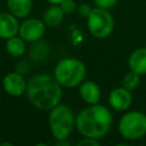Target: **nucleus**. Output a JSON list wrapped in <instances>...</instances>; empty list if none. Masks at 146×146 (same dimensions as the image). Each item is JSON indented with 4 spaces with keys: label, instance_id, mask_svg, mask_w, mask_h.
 I'll list each match as a JSON object with an SVG mask.
<instances>
[{
    "label": "nucleus",
    "instance_id": "f257e3e1",
    "mask_svg": "<svg viewBox=\"0 0 146 146\" xmlns=\"http://www.w3.org/2000/svg\"><path fill=\"white\" fill-rule=\"evenodd\" d=\"M57 80L49 74H35L26 86L25 95L29 102L38 110L50 111L60 103L63 90Z\"/></svg>",
    "mask_w": 146,
    "mask_h": 146
},
{
    "label": "nucleus",
    "instance_id": "f03ea898",
    "mask_svg": "<svg viewBox=\"0 0 146 146\" xmlns=\"http://www.w3.org/2000/svg\"><path fill=\"white\" fill-rule=\"evenodd\" d=\"M112 112L104 105L92 104L75 115V128L82 137L102 139L112 128Z\"/></svg>",
    "mask_w": 146,
    "mask_h": 146
},
{
    "label": "nucleus",
    "instance_id": "7ed1b4c3",
    "mask_svg": "<svg viewBox=\"0 0 146 146\" xmlns=\"http://www.w3.org/2000/svg\"><path fill=\"white\" fill-rule=\"evenodd\" d=\"M87 75V68L82 60L74 57L60 59L54 68V78L64 88H75L80 86Z\"/></svg>",
    "mask_w": 146,
    "mask_h": 146
},
{
    "label": "nucleus",
    "instance_id": "20e7f679",
    "mask_svg": "<svg viewBox=\"0 0 146 146\" xmlns=\"http://www.w3.org/2000/svg\"><path fill=\"white\" fill-rule=\"evenodd\" d=\"M48 124L51 136L57 140H66L75 128V114L66 104H58L49 112Z\"/></svg>",
    "mask_w": 146,
    "mask_h": 146
},
{
    "label": "nucleus",
    "instance_id": "39448f33",
    "mask_svg": "<svg viewBox=\"0 0 146 146\" xmlns=\"http://www.w3.org/2000/svg\"><path fill=\"white\" fill-rule=\"evenodd\" d=\"M117 130L127 140H138L146 135V114L140 111H128L119 120Z\"/></svg>",
    "mask_w": 146,
    "mask_h": 146
},
{
    "label": "nucleus",
    "instance_id": "423d86ee",
    "mask_svg": "<svg viewBox=\"0 0 146 146\" xmlns=\"http://www.w3.org/2000/svg\"><path fill=\"white\" fill-rule=\"evenodd\" d=\"M87 27L96 39H105L114 30V18L108 9L95 7L87 17Z\"/></svg>",
    "mask_w": 146,
    "mask_h": 146
},
{
    "label": "nucleus",
    "instance_id": "0eeeda50",
    "mask_svg": "<svg viewBox=\"0 0 146 146\" xmlns=\"http://www.w3.org/2000/svg\"><path fill=\"white\" fill-rule=\"evenodd\" d=\"M46 32V24L40 18H25L19 23L18 35L26 42H38Z\"/></svg>",
    "mask_w": 146,
    "mask_h": 146
},
{
    "label": "nucleus",
    "instance_id": "6e6552de",
    "mask_svg": "<svg viewBox=\"0 0 146 146\" xmlns=\"http://www.w3.org/2000/svg\"><path fill=\"white\" fill-rule=\"evenodd\" d=\"M27 81L21 72H9L2 79V88L9 96L19 97L26 91Z\"/></svg>",
    "mask_w": 146,
    "mask_h": 146
},
{
    "label": "nucleus",
    "instance_id": "1a4fd4ad",
    "mask_svg": "<svg viewBox=\"0 0 146 146\" xmlns=\"http://www.w3.org/2000/svg\"><path fill=\"white\" fill-rule=\"evenodd\" d=\"M108 103L113 110L117 112H124L129 110L132 104V94L122 86L114 88L108 95Z\"/></svg>",
    "mask_w": 146,
    "mask_h": 146
},
{
    "label": "nucleus",
    "instance_id": "9d476101",
    "mask_svg": "<svg viewBox=\"0 0 146 146\" xmlns=\"http://www.w3.org/2000/svg\"><path fill=\"white\" fill-rule=\"evenodd\" d=\"M19 23L17 17H15L9 11L0 13V39L7 40L11 36L17 35Z\"/></svg>",
    "mask_w": 146,
    "mask_h": 146
},
{
    "label": "nucleus",
    "instance_id": "9b49d317",
    "mask_svg": "<svg viewBox=\"0 0 146 146\" xmlns=\"http://www.w3.org/2000/svg\"><path fill=\"white\" fill-rule=\"evenodd\" d=\"M79 95L86 104L92 105V104L99 103L102 92H100L99 86L96 82L91 80H84L79 86Z\"/></svg>",
    "mask_w": 146,
    "mask_h": 146
},
{
    "label": "nucleus",
    "instance_id": "f8f14e48",
    "mask_svg": "<svg viewBox=\"0 0 146 146\" xmlns=\"http://www.w3.org/2000/svg\"><path fill=\"white\" fill-rule=\"evenodd\" d=\"M7 9L17 18H26L33 7V0H6Z\"/></svg>",
    "mask_w": 146,
    "mask_h": 146
},
{
    "label": "nucleus",
    "instance_id": "ddd939ff",
    "mask_svg": "<svg viewBox=\"0 0 146 146\" xmlns=\"http://www.w3.org/2000/svg\"><path fill=\"white\" fill-rule=\"evenodd\" d=\"M129 70L144 75L146 74V47L136 49L128 58Z\"/></svg>",
    "mask_w": 146,
    "mask_h": 146
},
{
    "label": "nucleus",
    "instance_id": "4468645a",
    "mask_svg": "<svg viewBox=\"0 0 146 146\" xmlns=\"http://www.w3.org/2000/svg\"><path fill=\"white\" fill-rule=\"evenodd\" d=\"M64 16H65V13L63 11L59 5H51L46 9L42 21L48 27H57L58 25L62 24Z\"/></svg>",
    "mask_w": 146,
    "mask_h": 146
},
{
    "label": "nucleus",
    "instance_id": "2eb2a0df",
    "mask_svg": "<svg viewBox=\"0 0 146 146\" xmlns=\"http://www.w3.org/2000/svg\"><path fill=\"white\" fill-rule=\"evenodd\" d=\"M25 40L22 39L18 34L15 36H11L6 40V51L9 54L11 57H22L26 50V44Z\"/></svg>",
    "mask_w": 146,
    "mask_h": 146
},
{
    "label": "nucleus",
    "instance_id": "dca6fc26",
    "mask_svg": "<svg viewBox=\"0 0 146 146\" xmlns=\"http://www.w3.org/2000/svg\"><path fill=\"white\" fill-rule=\"evenodd\" d=\"M139 82H140V74H138V73H136V72L130 70L129 72H127L123 75L121 84H122L123 88L132 91L133 89H136L139 86Z\"/></svg>",
    "mask_w": 146,
    "mask_h": 146
},
{
    "label": "nucleus",
    "instance_id": "f3484780",
    "mask_svg": "<svg viewBox=\"0 0 146 146\" xmlns=\"http://www.w3.org/2000/svg\"><path fill=\"white\" fill-rule=\"evenodd\" d=\"M59 6H60V8L63 9V11L65 14H73L78 9L76 3H75L74 0H63L59 3Z\"/></svg>",
    "mask_w": 146,
    "mask_h": 146
},
{
    "label": "nucleus",
    "instance_id": "a211bd4d",
    "mask_svg": "<svg viewBox=\"0 0 146 146\" xmlns=\"http://www.w3.org/2000/svg\"><path fill=\"white\" fill-rule=\"evenodd\" d=\"M119 0H94V3L96 7L104 8V9H110L116 5Z\"/></svg>",
    "mask_w": 146,
    "mask_h": 146
},
{
    "label": "nucleus",
    "instance_id": "6ab92c4d",
    "mask_svg": "<svg viewBox=\"0 0 146 146\" xmlns=\"http://www.w3.org/2000/svg\"><path fill=\"white\" fill-rule=\"evenodd\" d=\"M78 13L82 16V17H88L89 16V14L91 13V10H92V8L88 5V3H81L80 6H78Z\"/></svg>",
    "mask_w": 146,
    "mask_h": 146
},
{
    "label": "nucleus",
    "instance_id": "aec40b11",
    "mask_svg": "<svg viewBox=\"0 0 146 146\" xmlns=\"http://www.w3.org/2000/svg\"><path fill=\"white\" fill-rule=\"evenodd\" d=\"M98 144H99V143H98L97 139L89 138V137H83V139L78 143V145H92V146H97Z\"/></svg>",
    "mask_w": 146,
    "mask_h": 146
},
{
    "label": "nucleus",
    "instance_id": "412c9836",
    "mask_svg": "<svg viewBox=\"0 0 146 146\" xmlns=\"http://www.w3.org/2000/svg\"><path fill=\"white\" fill-rule=\"evenodd\" d=\"M47 2H49L50 5H59L63 0H46Z\"/></svg>",
    "mask_w": 146,
    "mask_h": 146
}]
</instances>
